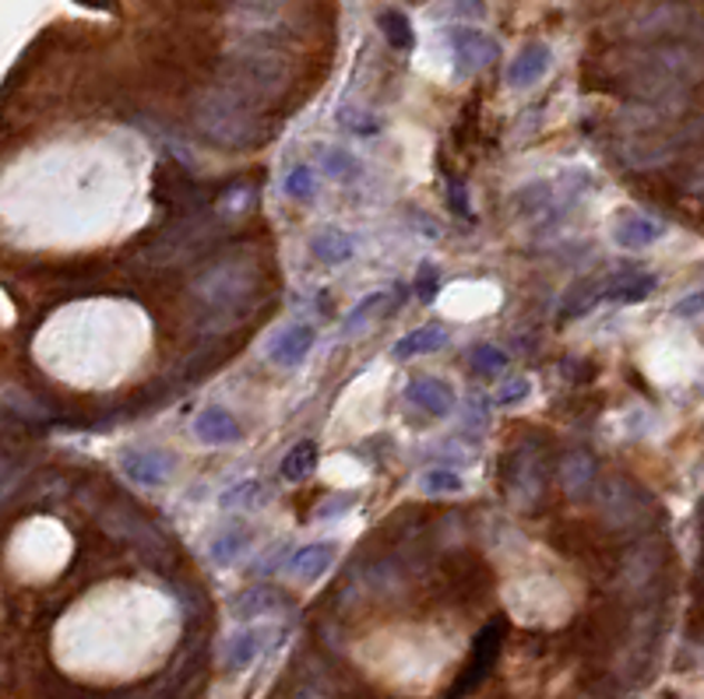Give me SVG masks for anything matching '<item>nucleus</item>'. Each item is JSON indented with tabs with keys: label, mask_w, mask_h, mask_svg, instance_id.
<instances>
[{
	"label": "nucleus",
	"mask_w": 704,
	"mask_h": 699,
	"mask_svg": "<svg viewBox=\"0 0 704 699\" xmlns=\"http://www.w3.org/2000/svg\"><path fill=\"white\" fill-rule=\"evenodd\" d=\"M194 124L205 138L218 148L229 151H247L257 148L268 130L257 120V109L247 96H239L236 88H212L194 102Z\"/></svg>",
	"instance_id": "nucleus-1"
},
{
	"label": "nucleus",
	"mask_w": 704,
	"mask_h": 699,
	"mask_svg": "<svg viewBox=\"0 0 704 699\" xmlns=\"http://www.w3.org/2000/svg\"><path fill=\"white\" fill-rule=\"evenodd\" d=\"M229 71H233L229 75V88H236V92L247 96L251 102L282 92V85H285V63H282V57L272 53L257 39L247 42L244 50L233 53Z\"/></svg>",
	"instance_id": "nucleus-2"
},
{
	"label": "nucleus",
	"mask_w": 704,
	"mask_h": 699,
	"mask_svg": "<svg viewBox=\"0 0 704 699\" xmlns=\"http://www.w3.org/2000/svg\"><path fill=\"white\" fill-rule=\"evenodd\" d=\"M448 50H451V60H454V71L461 78L476 75V71H487V67L500 53L497 39L487 36L482 29H472V26H454V29H448Z\"/></svg>",
	"instance_id": "nucleus-3"
},
{
	"label": "nucleus",
	"mask_w": 704,
	"mask_h": 699,
	"mask_svg": "<svg viewBox=\"0 0 704 699\" xmlns=\"http://www.w3.org/2000/svg\"><path fill=\"white\" fill-rule=\"evenodd\" d=\"M173 457L166 454V450H156V446H127L120 450V457H117V467H120V475L127 482H135L141 489H159L169 482L173 475Z\"/></svg>",
	"instance_id": "nucleus-4"
},
{
	"label": "nucleus",
	"mask_w": 704,
	"mask_h": 699,
	"mask_svg": "<svg viewBox=\"0 0 704 699\" xmlns=\"http://www.w3.org/2000/svg\"><path fill=\"white\" fill-rule=\"evenodd\" d=\"M609 233H613V243L624 246V250H645V246H652V243H658L666 236V221L652 218L645 211L624 208V211H616Z\"/></svg>",
	"instance_id": "nucleus-5"
},
{
	"label": "nucleus",
	"mask_w": 704,
	"mask_h": 699,
	"mask_svg": "<svg viewBox=\"0 0 704 699\" xmlns=\"http://www.w3.org/2000/svg\"><path fill=\"white\" fill-rule=\"evenodd\" d=\"M549 67H554V50H549V42H528V47H521L511 63H508V88H515V92H528V88H536L546 75Z\"/></svg>",
	"instance_id": "nucleus-6"
},
{
	"label": "nucleus",
	"mask_w": 704,
	"mask_h": 699,
	"mask_svg": "<svg viewBox=\"0 0 704 699\" xmlns=\"http://www.w3.org/2000/svg\"><path fill=\"white\" fill-rule=\"evenodd\" d=\"M317 342V331L311 324H293V327H285L272 337V345H268V363L278 366V370H296L306 363V355H311Z\"/></svg>",
	"instance_id": "nucleus-7"
},
{
	"label": "nucleus",
	"mask_w": 704,
	"mask_h": 699,
	"mask_svg": "<svg viewBox=\"0 0 704 699\" xmlns=\"http://www.w3.org/2000/svg\"><path fill=\"white\" fill-rule=\"evenodd\" d=\"M405 401L415 404L420 412H430L433 419H448L454 412V391L448 387L444 380H437V376H420V380H412L409 387H405Z\"/></svg>",
	"instance_id": "nucleus-8"
},
{
	"label": "nucleus",
	"mask_w": 704,
	"mask_h": 699,
	"mask_svg": "<svg viewBox=\"0 0 704 699\" xmlns=\"http://www.w3.org/2000/svg\"><path fill=\"white\" fill-rule=\"evenodd\" d=\"M194 436L202 440V443H236V440H244V425L236 422V415L229 408H218V404H212V408L205 412H197L194 419Z\"/></svg>",
	"instance_id": "nucleus-9"
},
{
	"label": "nucleus",
	"mask_w": 704,
	"mask_h": 699,
	"mask_svg": "<svg viewBox=\"0 0 704 699\" xmlns=\"http://www.w3.org/2000/svg\"><path fill=\"white\" fill-rule=\"evenodd\" d=\"M599 292L609 303H630L634 306V303H645L655 292V275H648V270H624V275L603 282Z\"/></svg>",
	"instance_id": "nucleus-10"
},
{
	"label": "nucleus",
	"mask_w": 704,
	"mask_h": 699,
	"mask_svg": "<svg viewBox=\"0 0 704 699\" xmlns=\"http://www.w3.org/2000/svg\"><path fill=\"white\" fill-rule=\"evenodd\" d=\"M684 26L691 32H697V14H691L684 8H652L634 21V32H642V36H663V32L679 36Z\"/></svg>",
	"instance_id": "nucleus-11"
},
{
	"label": "nucleus",
	"mask_w": 704,
	"mask_h": 699,
	"mask_svg": "<svg viewBox=\"0 0 704 699\" xmlns=\"http://www.w3.org/2000/svg\"><path fill=\"white\" fill-rule=\"evenodd\" d=\"M311 254L324 267H342L356 257V236H349L342 229H321L311 236Z\"/></svg>",
	"instance_id": "nucleus-12"
},
{
	"label": "nucleus",
	"mask_w": 704,
	"mask_h": 699,
	"mask_svg": "<svg viewBox=\"0 0 704 699\" xmlns=\"http://www.w3.org/2000/svg\"><path fill=\"white\" fill-rule=\"evenodd\" d=\"M448 345V331L440 324H430V327H415L412 334L399 337L391 348V358L394 363H409V358L415 355H430V352H440Z\"/></svg>",
	"instance_id": "nucleus-13"
},
{
	"label": "nucleus",
	"mask_w": 704,
	"mask_h": 699,
	"mask_svg": "<svg viewBox=\"0 0 704 699\" xmlns=\"http://www.w3.org/2000/svg\"><path fill=\"white\" fill-rule=\"evenodd\" d=\"M335 541H314V545H303L293 559H290V573L303 577V580H317L327 573V567L335 562Z\"/></svg>",
	"instance_id": "nucleus-14"
},
{
	"label": "nucleus",
	"mask_w": 704,
	"mask_h": 699,
	"mask_svg": "<svg viewBox=\"0 0 704 699\" xmlns=\"http://www.w3.org/2000/svg\"><path fill=\"white\" fill-rule=\"evenodd\" d=\"M251 541H254V534H251V528H244V524H229V528H223L215 538H212V545H208V552H212V562L215 567H229V562H236L239 555H244L247 549H251Z\"/></svg>",
	"instance_id": "nucleus-15"
},
{
	"label": "nucleus",
	"mask_w": 704,
	"mask_h": 699,
	"mask_svg": "<svg viewBox=\"0 0 704 699\" xmlns=\"http://www.w3.org/2000/svg\"><path fill=\"white\" fill-rule=\"evenodd\" d=\"M378 29H381V36L388 39V47H391V50L409 53V50L415 47V29H412V21H409V14L399 11V8L381 11V14H378Z\"/></svg>",
	"instance_id": "nucleus-16"
},
{
	"label": "nucleus",
	"mask_w": 704,
	"mask_h": 699,
	"mask_svg": "<svg viewBox=\"0 0 704 699\" xmlns=\"http://www.w3.org/2000/svg\"><path fill=\"white\" fill-rule=\"evenodd\" d=\"M317 467V443L314 440H300L290 454L282 457V479L285 482H303L311 479Z\"/></svg>",
	"instance_id": "nucleus-17"
},
{
	"label": "nucleus",
	"mask_w": 704,
	"mask_h": 699,
	"mask_svg": "<svg viewBox=\"0 0 704 699\" xmlns=\"http://www.w3.org/2000/svg\"><path fill=\"white\" fill-rule=\"evenodd\" d=\"M596 482V461H591L585 450H575V454H567L564 461V489L570 495H585Z\"/></svg>",
	"instance_id": "nucleus-18"
},
{
	"label": "nucleus",
	"mask_w": 704,
	"mask_h": 699,
	"mask_svg": "<svg viewBox=\"0 0 704 699\" xmlns=\"http://www.w3.org/2000/svg\"><path fill=\"white\" fill-rule=\"evenodd\" d=\"M317 151H321V166H324V173L332 176V179H342V184H352V179H356V176L363 173V163H360L352 151H345V148L324 145V148H317Z\"/></svg>",
	"instance_id": "nucleus-19"
},
{
	"label": "nucleus",
	"mask_w": 704,
	"mask_h": 699,
	"mask_svg": "<svg viewBox=\"0 0 704 699\" xmlns=\"http://www.w3.org/2000/svg\"><path fill=\"white\" fill-rule=\"evenodd\" d=\"M282 194L290 197V200H311L314 194H317V176H314V169L311 166H293L290 173H285V179H282Z\"/></svg>",
	"instance_id": "nucleus-20"
},
{
	"label": "nucleus",
	"mask_w": 704,
	"mask_h": 699,
	"mask_svg": "<svg viewBox=\"0 0 704 699\" xmlns=\"http://www.w3.org/2000/svg\"><path fill=\"white\" fill-rule=\"evenodd\" d=\"M261 633H254V629H247V633H236L226 647V661L229 668H247L254 658H257V650H261Z\"/></svg>",
	"instance_id": "nucleus-21"
},
{
	"label": "nucleus",
	"mask_w": 704,
	"mask_h": 699,
	"mask_svg": "<svg viewBox=\"0 0 704 699\" xmlns=\"http://www.w3.org/2000/svg\"><path fill=\"white\" fill-rule=\"evenodd\" d=\"M282 598L275 594V591H268V588H254V591H247V594H239L236 598V604H233V612L239 616V619H247V616H264L268 612V608H275Z\"/></svg>",
	"instance_id": "nucleus-22"
},
{
	"label": "nucleus",
	"mask_w": 704,
	"mask_h": 699,
	"mask_svg": "<svg viewBox=\"0 0 704 699\" xmlns=\"http://www.w3.org/2000/svg\"><path fill=\"white\" fill-rule=\"evenodd\" d=\"M466 489V482H461L458 471L451 467H430L427 475H423V492L427 495H454Z\"/></svg>",
	"instance_id": "nucleus-23"
},
{
	"label": "nucleus",
	"mask_w": 704,
	"mask_h": 699,
	"mask_svg": "<svg viewBox=\"0 0 704 699\" xmlns=\"http://www.w3.org/2000/svg\"><path fill=\"white\" fill-rule=\"evenodd\" d=\"M264 500V485L257 479H247V482H239L233 485L226 495H223V506L226 510H251Z\"/></svg>",
	"instance_id": "nucleus-24"
},
{
	"label": "nucleus",
	"mask_w": 704,
	"mask_h": 699,
	"mask_svg": "<svg viewBox=\"0 0 704 699\" xmlns=\"http://www.w3.org/2000/svg\"><path fill=\"white\" fill-rule=\"evenodd\" d=\"M503 366H508V355H503L497 345H476L472 348V370L479 376H497Z\"/></svg>",
	"instance_id": "nucleus-25"
},
{
	"label": "nucleus",
	"mask_w": 704,
	"mask_h": 699,
	"mask_svg": "<svg viewBox=\"0 0 704 699\" xmlns=\"http://www.w3.org/2000/svg\"><path fill=\"white\" fill-rule=\"evenodd\" d=\"M339 124L352 134H363V138H370V134H381V124L370 117V112H360L352 106H342L339 109Z\"/></svg>",
	"instance_id": "nucleus-26"
},
{
	"label": "nucleus",
	"mask_w": 704,
	"mask_h": 699,
	"mask_svg": "<svg viewBox=\"0 0 704 699\" xmlns=\"http://www.w3.org/2000/svg\"><path fill=\"white\" fill-rule=\"evenodd\" d=\"M388 303H391V292H370V296H363V303L345 317V327H360L366 317H373V313H381Z\"/></svg>",
	"instance_id": "nucleus-27"
},
{
	"label": "nucleus",
	"mask_w": 704,
	"mask_h": 699,
	"mask_svg": "<svg viewBox=\"0 0 704 699\" xmlns=\"http://www.w3.org/2000/svg\"><path fill=\"white\" fill-rule=\"evenodd\" d=\"M528 394H532V380H528V376H515V380H508L500 387L497 404H500V408H508V404H521Z\"/></svg>",
	"instance_id": "nucleus-28"
},
{
	"label": "nucleus",
	"mask_w": 704,
	"mask_h": 699,
	"mask_svg": "<svg viewBox=\"0 0 704 699\" xmlns=\"http://www.w3.org/2000/svg\"><path fill=\"white\" fill-rule=\"evenodd\" d=\"M440 292V270L433 264H423L420 275H415V296H420V303H433Z\"/></svg>",
	"instance_id": "nucleus-29"
},
{
	"label": "nucleus",
	"mask_w": 704,
	"mask_h": 699,
	"mask_svg": "<svg viewBox=\"0 0 704 699\" xmlns=\"http://www.w3.org/2000/svg\"><path fill=\"white\" fill-rule=\"evenodd\" d=\"M451 14L466 21L487 18V0H451Z\"/></svg>",
	"instance_id": "nucleus-30"
},
{
	"label": "nucleus",
	"mask_w": 704,
	"mask_h": 699,
	"mask_svg": "<svg viewBox=\"0 0 704 699\" xmlns=\"http://www.w3.org/2000/svg\"><path fill=\"white\" fill-rule=\"evenodd\" d=\"M352 506H356V495L352 492H342V495H335L332 503H324L321 510H317V521H327V516H339V513H349Z\"/></svg>",
	"instance_id": "nucleus-31"
},
{
	"label": "nucleus",
	"mask_w": 704,
	"mask_h": 699,
	"mask_svg": "<svg viewBox=\"0 0 704 699\" xmlns=\"http://www.w3.org/2000/svg\"><path fill=\"white\" fill-rule=\"evenodd\" d=\"M448 200H451V208H458L461 218H472L469 197H466V187H461V184H451V187H448Z\"/></svg>",
	"instance_id": "nucleus-32"
},
{
	"label": "nucleus",
	"mask_w": 704,
	"mask_h": 699,
	"mask_svg": "<svg viewBox=\"0 0 704 699\" xmlns=\"http://www.w3.org/2000/svg\"><path fill=\"white\" fill-rule=\"evenodd\" d=\"M676 317H697L701 313V292H691V296H684V303L673 306Z\"/></svg>",
	"instance_id": "nucleus-33"
},
{
	"label": "nucleus",
	"mask_w": 704,
	"mask_h": 699,
	"mask_svg": "<svg viewBox=\"0 0 704 699\" xmlns=\"http://www.w3.org/2000/svg\"><path fill=\"white\" fill-rule=\"evenodd\" d=\"M239 11H278L285 0H236Z\"/></svg>",
	"instance_id": "nucleus-34"
}]
</instances>
